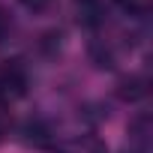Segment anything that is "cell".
<instances>
[{"instance_id":"obj_1","label":"cell","mask_w":153,"mask_h":153,"mask_svg":"<svg viewBox=\"0 0 153 153\" xmlns=\"http://www.w3.org/2000/svg\"><path fill=\"white\" fill-rule=\"evenodd\" d=\"M27 84H30L27 69L18 60L0 66V102H3V105H12L15 99H21L27 93Z\"/></svg>"},{"instance_id":"obj_2","label":"cell","mask_w":153,"mask_h":153,"mask_svg":"<svg viewBox=\"0 0 153 153\" xmlns=\"http://www.w3.org/2000/svg\"><path fill=\"white\" fill-rule=\"evenodd\" d=\"M54 153H108V147H105V141H102L99 135H90V132H87V135L63 138Z\"/></svg>"},{"instance_id":"obj_3","label":"cell","mask_w":153,"mask_h":153,"mask_svg":"<svg viewBox=\"0 0 153 153\" xmlns=\"http://www.w3.org/2000/svg\"><path fill=\"white\" fill-rule=\"evenodd\" d=\"M75 6H78V18L93 30H99L105 24V18H108L105 0H75Z\"/></svg>"},{"instance_id":"obj_4","label":"cell","mask_w":153,"mask_h":153,"mask_svg":"<svg viewBox=\"0 0 153 153\" xmlns=\"http://www.w3.org/2000/svg\"><path fill=\"white\" fill-rule=\"evenodd\" d=\"M117 6L132 18H144L150 12V0H117Z\"/></svg>"},{"instance_id":"obj_5","label":"cell","mask_w":153,"mask_h":153,"mask_svg":"<svg viewBox=\"0 0 153 153\" xmlns=\"http://www.w3.org/2000/svg\"><path fill=\"white\" fill-rule=\"evenodd\" d=\"M12 105H3L0 102V144L6 141V135H9V129H12V111H9Z\"/></svg>"},{"instance_id":"obj_6","label":"cell","mask_w":153,"mask_h":153,"mask_svg":"<svg viewBox=\"0 0 153 153\" xmlns=\"http://www.w3.org/2000/svg\"><path fill=\"white\" fill-rule=\"evenodd\" d=\"M18 3H21L27 12H33V15H42V12H48V9L54 6V0H18Z\"/></svg>"},{"instance_id":"obj_7","label":"cell","mask_w":153,"mask_h":153,"mask_svg":"<svg viewBox=\"0 0 153 153\" xmlns=\"http://www.w3.org/2000/svg\"><path fill=\"white\" fill-rule=\"evenodd\" d=\"M9 33H12V18H9L6 9H0V42H6Z\"/></svg>"},{"instance_id":"obj_8","label":"cell","mask_w":153,"mask_h":153,"mask_svg":"<svg viewBox=\"0 0 153 153\" xmlns=\"http://www.w3.org/2000/svg\"><path fill=\"white\" fill-rule=\"evenodd\" d=\"M126 153H141V150H135V147H129V150H126Z\"/></svg>"}]
</instances>
